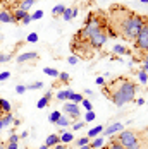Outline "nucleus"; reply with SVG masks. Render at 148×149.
Wrapping results in <instances>:
<instances>
[{
	"label": "nucleus",
	"mask_w": 148,
	"mask_h": 149,
	"mask_svg": "<svg viewBox=\"0 0 148 149\" xmlns=\"http://www.w3.org/2000/svg\"><path fill=\"white\" fill-rule=\"evenodd\" d=\"M102 93L105 94V98L110 100L116 106H124V104L136 100L138 84L133 82L129 77L121 75V77L110 81V82H105V86H102Z\"/></svg>",
	"instance_id": "1"
},
{
	"label": "nucleus",
	"mask_w": 148,
	"mask_h": 149,
	"mask_svg": "<svg viewBox=\"0 0 148 149\" xmlns=\"http://www.w3.org/2000/svg\"><path fill=\"white\" fill-rule=\"evenodd\" d=\"M147 130L143 132H138V130H121L119 135L116 137L121 146H124L126 149H147Z\"/></svg>",
	"instance_id": "2"
},
{
	"label": "nucleus",
	"mask_w": 148,
	"mask_h": 149,
	"mask_svg": "<svg viewBox=\"0 0 148 149\" xmlns=\"http://www.w3.org/2000/svg\"><path fill=\"white\" fill-rule=\"evenodd\" d=\"M143 21H145V19H143V15L134 12V15L131 17V21H129L128 28H126V31L122 33V36H121V38H124L126 41H134V40H136V36H138V33H140L141 28H143Z\"/></svg>",
	"instance_id": "3"
},
{
	"label": "nucleus",
	"mask_w": 148,
	"mask_h": 149,
	"mask_svg": "<svg viewBox=\"0 0 148 149\" xmlns=\"http://www.w3.org/2000/svg\"><path fill=\"white\" fill-rule=\"evenodd\" d=\"M71 52L74 53V57L81 60H90L93 57V48L90 45V41H83V40H76L73 38V43H71Z\"/></svg>",
	"instance_id": "4"
},
{
	"label": "nucleus",
	"mask_w": 148,
	"mask_h": 149,
	"mask_svg": "<svg viewBox=\"0 0 148 149\" xmlns=\"http://www.w3.org/2000/svg\"><path fill=\"white\" fill-rule=\"evenodd\" d=\"M143 28L138 33L136 40H134V48L140 52H148V15H143Z\"/></svg>",
	"instance_id": "5"
},
{
	"label": "nucleus",
	"mask_w": 148,
	"mask_h": 149,
	"mask_svg": "<svg viewBox=\"0 0 148 149\" xmlns=\"http://www.w3.org/2000/svg\"><path fill=\"white\" fill-rule=\"evenodd\" d=\"M107 40H109L107 31H100V33H95L93 36H90V45L93 50H100L107 43Z\"/></svg>",
	"instance_id": "6"
},
{
	"label": "nucleus",
	"mask_w": 148,
	"mask_h": 149,
	"mask_svg": "<svg viewBox=\"0 0 148 149\" xmlns=\"http://www.w3.org/2000/svg\"><path fill=\"white\" fill-rule=\"evenodd\" d=\"M62 113L67 115L71 120H78L79 117H81V110H79V106H78L76 103H71V101H67V103L64 104Z\"/></svg>",
	"instance_id": "7"
},
{
	"label": "nucleus",
	"mask_w": 148,
	"mask_h": 149,
	"mask_svg": "<svg viewBox=\"0 0 148 149\" xmlns=\"http://www.w3.org/2000/svg\"><path fill=\"white\" fill-rule=\"evenodd\" d=\"M121 130H124V123H121V122H114V123H110L109 127H105L104 129L102 137H112L114 134H119Z\"/></svg>",
	"instance_id": "8"
},
{
	"label": "nucleus",
	"mask_w": 148,
	"mask_h": 149,
	"mask_svg": "<svg viewBox=\"0 0 148 149\" xmlns=\"http://www.w3.org/2000/svg\"><path fill=\"white\" fill-rule=\"evenodd\" d=\"M38 58V52H30V53H21L17 57V63H24V62H30V60H36Z\"/></svg>",
	"instance_id": "9"
},
{
	"label": "nucleus",
	"mask_w": 148,
	"mask_h": 149,
	"mask_svg": "<svg viewBox=\"0 0 148 149\" xmlns=\"http://www.w3.org/2000/svg\"><path fill=\"white\" fill-rule=\"evenodd\" d=\"M0 21L2 22H7V24H14L16 22L14 14H11L9 10H0Z\"/></svg>",
	"instance_id": "10"
},
{
	"label": "nucleus",
	"mask_w": 148,
	"mask_h": 149,
	"mask_svg": "<svg viewBox=\"0 0 148 149\" xmlns=\"http://www.w3.org/2000/svg\"><path fill=\"white\" fill-rule=\"evenodd\" d=\"M73 89H64V91H59L57 93V100H60V101H69L71 100V96H73Z\"/></svg>",
	"instance_id": "11"
},
{
	"label": "nucleus",
	"mask_w": 148,
	"mask_h": 149,
	"mask_svg": "<svg viewBox=\"0 0 148 149\" xmlns=\"http://www.w3.org/2000/svg\"><path fill=\"white\" fill-rule=\"evenodd\" d=\"M11 110H12L11 103H9L7 100H2V98H0V117L5 115V113H11Z\"/></svg>",
	"instance_id": "12"
},
{
	"label": "nucleus",
	"mask_w": 148,
	"mask_h": 149,
	"mask_svg": "<svg viewBox=\"0 0 148 149\" xmlns=\"http://www.w3.org/2000/svg\"><path fill=\"white\" fill-rule=\"evenodd\" d=\"M48 148H55L57 144H60V137L57 134H52V135H48L47 137V142H45Z\"/></svg>",
	"instance_id": "13"
},
{
	"label": "nucleus",
	"mask_w": 148,
	"mask_h": 149,
	"mask_svg": "<svg viewBox=\"0 0 148 149\" xmlns=\"http://www.w3.org/2000/svg\"><path fill=\"white\" fill-rule=\"evenodd\" d=\"M76 15H78V9L73 7V9H66V10H64V14H62V17H64V21H67V22H69V21L74 19Z\"/></svg>",
	"instance_id": "14"
},
{
	"label": "nucleus",
	"mask_w": 148,
	"mask_h": 149,
	"mask_svg": "<svg viewBox=\"0 0 148 149\" xmlns=\"http://www.w3.org/2000/svg\"><path fill=\"white\" fill-rule=\"evenodd\" d=\"M59 137H60V144H71V142H74L73 132H64V134L59 135Z\"/></svg>",
	"instance_id": "15"
},
{
	"label": "nucleus",
	"mask_w": 148,
	"mask_h": 149,
	"mask_svg": "<svg viewBox=\"0 0 148 149\" xmlns=\"http://www.w3.org/2000/svg\"><path fill=\"white\" fill-rule=\"evenodd\" d=\"M104 142H105V137H97L95 141L90 142V148L91 149H102L104 148Z\"/></svg>",
	"instance_id": "16"
},
{
	"label": "nucleus",
	"mask_w": 148,
	"mask_h": 149,
	"mask_svg": "<svg viewBox=\"0 0 148 149\" xmlns=\"http://www.w3.org/2000/svg\"><path fill=\"white\" fill-rule=\"evenodd\" d=\"M104 129H105V127H102V125H97V127L90 129V130H88V137H90V139L98 137V134H102V132H104Z\"/></svg>",
	"instance_id": "17"
},
{
	"label": "nucleus",
	"mask_w": 148,
	"mask_h": 149,
	"mask_svg": "<svg viewBox=\"0 0 148 149\" xmlns=\"http://www.w3.org/2000/svg\"><path fill=\"white\" fill-rule=\"evenodd\" d=\"M36 0H19V7L17 9H23V10H30L31 7H33V3H35Z\"/></svg>",
	"instance_id": "18"
},
{
	"label": "nucleus",
	"mask_w": 148,
	"mask_h": 149,
	"mask_svg": "<svg viewBox=\"0 0 148 149\" xmlns=\"http://www.w3.org/2000/svg\"><path fill=\"white\" fill-rule=\"evenodd\" d=\"M112 52L117 53V55H129V50H128L124 45H114L112 46Z\"/></svg>",
	"instance_id": "19"
},
{
	"label": "nucleus",
	"mask_w": 148,
	"mask_h": 149,
	"mask_svg": "<svg viewBox=\"0 0 148 149\" xmlns=\"http://www.w3.org/2000/svg\"><path fill=\"white\" fill-rule=\"evenodd\" d=\"M0 118H2V123H4V129H5L7 125H11V123H14V120H16L12 113H5V115H2Z\"/></svg>",
	"instance_id": "20"
},
{
	"label": "nucleus",
	"mask_w": 148,
	"mask_h": 149,
	"mask_svg": "<svg viewBox=\"0 0 148 149\" xmlns=\"http://www.w3.org/2000/svg\"><path fill=\"white\" fill-rule=\"evenodd\" d=\"M57 125H59V127H67V125H73V120L69 118L67 115H64V113H62V117L57 120Z\"/></svg>",
	"instance_id": "21"
},
{
	"label": "nucleus",
	"mask_w": 148,
	"mask_h": 149,
	"mask_svg": "<svg viewBox=\"0 0 148 149\" xmlns=\"http://www.w3.org/2000/svg\"><path fill=\"white\" fill-rule=\"evenodd\" d=\"M66 9H67V7H66L64 3H57V5L52 9V15H54V17H57V15H62Z\"/></svg>",
	"instance_id": "22"
},
{
	"label": "nucleus",
	"mask_w": 148,
	"mask_h": 149,
	"mask_svg": "<svg viewBox=\"0 0 148 149\" xmlns=\"http://www.w3.org/2000/svg\"><path fill=\"white\" fill-rule=\"evenodd\" d=\"M26 15H28V12H26V10H23V9H16V12H14L16 22H21V21H23Z\"/></svg>",
	"instance_id": "23"
},
{
	"label": "nucleus",
	"mask_w": 148,
	"mask_h": 149,
	"mask_svg": "<svg viewBox=\"0 0 148 149\" xmlns=\"http://www.w3.org/2000/svg\"><path fill=\"white\" fill-rule=\"evenodd\" d=\"M90 141H91V139H90L88 135H85V137L76 139V141H74V144H76L78 148H81V146H86V144H90Z\"/></svg>",
	"instance_id": "24"
},
{
	"label": "nucleus",
	"mask_w": 148,
	"mask_h": 149,
	"mask_svg": "<svg viewBox=\"0 0 148 149\" xmlns=\"http://www.w3.org/2000/svg\"><path fill=\"white\" fill-rule=\"evenodd\" d=\"M43 72H45L47 75H50V77H54V79H59V74H60L57 69H50V67H45Z\"/></svg>",
	"instance_id": "25"
},
{
	"label": "nucleus",
	"mask_w": 148,
	"mask_h": 149,
	"mask_svg": "<svg viewBox=\"0 0 148 149\" xmlns=\"http://www.w3.org/2000/svg\"><path fill=\"white\" fill-rule=\"evenodd\" d=\"M60 117H62V111H59V110H57V111H52V113L48 115V122H50V123H57V120H59Z\"/></svg>",
	"instance_id": "26"
},
{
	"label": "nucleus",
	"mask_w": 148,
	"mask_h": 149,
	"mask_svg": "<svg viewBox=\"0 0 148 149\" xmlns=\"http://www.w3.org/2000/svg\"><path fill=\"white\" fill-rule=\"evenodd\" d=\"M83 100H85V96H83V94H81V93H73V96H71V100H69V101H71V103H81V101H83Z\"/></svg>",
	"instance_id": "27"
},
{
	"label": "nucleus",
	"mask_w": 148,
	"mask_h": 149,
	"mask_svg": "<svg viewBox=\"0 0 148 149\" xmlns=\"http://www.w3.org/2000/svg\"><path fill=\"white\" fill-rule=\"evenodd\" d=\"M105 149H126V148H124V146H121L116 139H112V141H110V142L105 146Z\"/></svg>",
	"instance_id": "28"
},
{
	"label": "nucleus",
	"mask_w": 148,
	"mask_h": 149,
	"mask_svg": "<svg viewBox=\"0 0 148 149\" xmlns=\"http://www.w3.org/2000/svg\"><path fill=\"white\" fill-rule=\"evenodd\" d=\"M138 81H140V84H147L148 82V74L147 72H141V70H138Z\"/></svg>",
	"instance_id": "29"
},
{
	"label": "nucleus",
	"mask_w": 148,
	"mask_h": 149,
	"mask_svg": "<svg viewBox=\"0 0 148 149\" xmlns=\"http://www.w3.org/2000/svg\"><path fill=\"white\" fill-rule=\"evenodd\" d=\"M43 88V82L40 81V82H33V84H30V86H26V89L30 91H36V89H42Z\"/></svg>",
	"instance_id": "30"
},
{
	"label": "nucleus",
	"mask_w": 148,
	"mask_h": 149,
	"mask_svg": "<svg viewBox=\"0 0 148 149\" xmlns=\"http://www.w3.org/2000/svg\"><path fill=\"white\" fill-rule=\"evenodd\" d=\"M81 104H83V108H85L86 111H93V104H91V101H90V100H83V101H81Z\"/></svg>",
	"instance_id": "31"
},
{
	"label": "nucleus",
	"mask_w": 148,
	"mask_h": 149,
	"mask_svg": "<svg viewBox=\"0 0 148 149\" xmlns=\"http://www.w3.org/2000/svg\"><path fill=\"white\" fill-rule=\"evenodd\" d=\"M47 104H48V100H47V98H40V100H38V103H36V108H40V110H43L45 106H47Z\"/></svg>",
	"instance_id": "32"
},
{
	"label": "nucleus",
	"mask_w": 148,
	"mask_h": 149,
	"mask_svg": "<svg viewBox=\"0 0 148 149\" xmlns=\"http://www.w3.org/2000/svg\"><path fill=\"white\" fill-rule=\"evenodd\" d=\"M59 79H60V82H64V84H67L71 77H69V74H67V72H60V74H59Z\"/></svg>",
	"instance_id": "33"
},
{
	"label": "nucleus",
	"mask_w": 148,
	"mask_h": 149,
	"mask_svg": "<svg viewBox=\"0 0 148 149\" xmlns=\"http://www.w3.org/2000/svg\"><path fill=\"white\" fill-rule=\"evenodd\" d=\"M85 125H86V122H85V120H83V122H76V123H73V130H74V132H76V130H81Z\"/></svg>",
	"instance_id": "34"
},
{
	"label": "nucleus",
	"mask_w": 148,
	"mask_h": 149,
	"mask_svg": "<svg viewBox=\"0 0 148 149\" xmlns=\"http://www.w3.org/2000/svg\"><path fill=\"white\" fill-rule=\"evenodd\" d=\"M95 118H97V117H95L93 111H86V115H85V122H93Z\"/></svg>",
	"instance_id": "35"
},
{
	"label": "nucleus",
	"mask_w": 148,
	"mask_h": 149,
	"mask_svg": "<svg viewBox=\"0 0 148 149\" xmlns=\"http://www.w3.org/2000/svg\"><path fill=\"white\" fill-rule=\"evenodd\" d=\"M28 41H30V43H36V41H38V33H30Z\"/></svg>",
	"instance_id": "36"
},
{
	"label": "nucleus",
	"mask_w": 148,
	"mask_h": 149,
	"mask_svg": "<svg viewBox=\"0 0 148 149\" xmlns=\"http://www.w3.org/2000/svg\"><path fill=\"white\" fill-rule=\"evenodd\" d=\"M43 17V10H36L35 14H31V19L33 21H38V19H42Z\"/></svg>",
	"instance_id": "37"
},
{
	"label": "nucleus",
	"mask_w": 148,
	"mask_h": 149,
	"mask_svg": "<svg viewBox=\"0 0 148 149\" xmlns=\"http://www.w3.org/2000/svg\"><path fill=\"white\" fill-rule=\"evenodd\" d=\"M19 139H21V137H19L17 134H12L11 137H9V144H17V141H19Z\"/></svg>",
	"instance_id": "38"
},
{
	"label": "nucleus",
	"mask_w": 148,
	"mask_h": 149,
	"mask_svg": "<svg viewBox=\"0 0 148 149\" xmlns=\"http://www.w3.org/2000/svg\"><path fill=\"white\" fill-rule=\"evenodd\" d=\"M26 86H23V84H19V86H17V88H16V93H17V94H23V93H26Z\"/></svg>",
	"instance_id": "39"
},
{
	"label": "nucleus",
	"mask_w": 148,
	"mask_h": 149,
	"mask_svg": "<svg viewBox=\"0 0 148 149\" xmlns=\"http://www.w3.org/2000/svg\"><path fill=\"white\" fill-rule=\"evenodd\" d=\"M67 62H69V63H71V65H76V63H78V62H79V58H78V57H74V55H71V57H69V58H67Z\"/></svg>",
	"instance_id": "40"
},
{
	"label": "nucleus",
	"mask_w": 148,
	"mask_h": 149,
	"mask_svg": "<svg viewBox=\"0 0 148 149\" xmlns=\"http://www.w3.org/2000/svg\"><path fill=\"white\" fill-rule=\"evenodd\" d=\"M95 82H97V86H100V88L105 86V79H104V77H97V79H95Z\"/></svg>",
	"instance_id": "41"
},
{
	"label": "nucleus",
	"mask_w": 148,
	"mask_h": 149,
	"mask_svg": "<svg viewBox=\"0 0 148 149\" xmlns=\"http://www.w3.org/2000/svg\"><path fill=\"white\" fill-rule=\"evenodd\" d=\"M11 58H12V55H2V53H0V63H2V62H9Z\"/></svg>",
	"instance_id": "42"
},
{
	"label": "nucleus",
	"mask_w": 148,
	"mask_h": 149,
	"mask_svg": "<svg viewBox=\"0 0 148 149\" xmlns=\"http://www.w3.org/2000/svg\"><path fill=\"white\" fill-rule=\"evenodd\" d=\"M31 21H33V19H31V15L28 14V15H26V17H24V19H23V21H21V22H23V24H30Z\"/></svg>",
	"instance_id": "43"
},
{
	"label": "nucleus",
	"mask_w": 148,
	"mask_h": 149,
	"mask_svg": "<svg viewBox=\"0 0 148 149\" xmlns=\"http://www.w3.org/2000/svg\"><path fill=\"white\" fill-rule=\"evenodd\" d=\"M9 77H11L9 72H2V74H0V81H5V79H9Z\"/></svg>",
	"instance_id": "44"
},
{
	"label": "nucleus",
	"mask_w": 148,
	"mask_h": 149,
	"mask_svg": "<svg viewBox=\"0 0 148 149\" xmlns=\"http://www.w3.org/2000/svg\"><path fill=\"white\" fill-rule=\"evenodd\" d=\"M52 96H54V93H52V91H47V94H45V98H47L48 101L52 100Z\"/></svg>",
	"instance_id": "45"
},
{
	"label": "nucleus",
	"mask_w": 148,
	"mask_h": 149,
	"mask_svg": "<svg viewBox=\"0 0 148 149\" xmlns=\"http://www.w3.org/2000/svg\"><path fill=\"white\" fill-rule=\"evenodd\" d=\"M141 72H148V63L143 62V67H141Z\"/></svg>",
	"instance_id": "46"
},
{
	"label": "nucleus",
	"mask_w": 148,
	"mask_h": 149,
	"mask_svg": "<svg viewBox=\"0 0 148 149\" xmlns=\"http://www.w3.org/2000/svg\"><path fill=\"white\" fill-rule=\"evenodd\" d=\"M5 149H17V144H7Z\"/></svg>",
	"instance_id": "47"
},
{
	"label": "nucleus",
	"mask_w": 148,
	"mask_h": 149,
	"mask_svg": "<svg viewBox=\"0 0 148 149\" xmlns=\"http://www.w3.org/2000/svg\"><path fill=\"white\" fill-rule=\"evenodd\" d=\"M54 149H67V148H66V144H57Z\"/></svg>",
	"instance_id": "48"
},
{
	"label": "nucleus",
	"mask_w": 148,
	"mask_h": 149,
	"mask_svg": "<svg viewBox=\"0 0 148 149\" xmlns=\"http://www.w3.org/2000/svg\"><path fill=\"white\" fill-rule=\"evenodd\" d=\"M136 103H138V104H143V103H145V100H143V98H138V100H136Z\"/></svg>",
	"instance_id": "49"
},
{
	"label": "nucleus",
	"mask_w": 148,
	"mask_h": 149,
	"mask_svg": "<svg viewBox=\"0 0 148 149\" xmlns=\"http://www.w3.org/2000/svg\"><path fill=\"white\" fill-rule=\"evenodd\" d=\"M79 149H91V148H90V144H86V146H81Z\"/></svg>",
	"instance_id": "50"
},
{
	"label": "nucleus",
	"mask_w": 148,
	"mask_h": 149,
	"mask_svg": "<svg viewBox=\"0 0 148 149\" xmlns=\"http://www.w3.org/2000/svg\"><path fill=\"white\" fill-rule=\"evenodd\" d=\"M2 129H4V123H2V118H0V132H2Z\"/></svg>",
	"instance_id": "51"
},
{
	"label": "nucleus",
	"mask_w": 148,
	"mask_h": 149,
	"mask_svg": "<svg viewBox=\"0 0 148 149\" xmlns=\"http://www.w3.org/2000/svg\"><path fill=\"white\" fill-rule=\"evenodd\" d=\"M40 149H50V148H48L47 144H43V146H42V148H40Z\"/></svg>",
	"instance_id": "52"
},
{
	"label": "nucleus",
	"mask_w": 148,
	"mask_h": 149,
	"mask_svg": "<svg viewBox=\"0 0 148 149\" xmlns=\"http://www.w3.org/2000/svg\"><path fill=\"white\" fill-rule=\"evenodd\" d=\"M0 149H5V144L4 142H0Z\"/></svg>",
	"instance_id": "53"
},
{
	"label": "nucleus",
	"mask_w": 148,
	"mask_h": 149,
	"mask_svg": "<svg viewBox=\"0 0 148 149\" xmlns=\"http://www.w3.org/2000/svg\"><path fill=\"white\" fill-rule=\"evenodd\" d=\"M141 2H143V3H148V0H141Z\"/></svg>",
	"instance_id": "54"
},
{
	"label": "nucleus",
	"mask_w": 148,
	"mask_h": 149,
	"mask_svg": "<svg viewBox=\"0 0 148 149\" xmlns=\"http://www.w3.org/2000/svg\"><path fill=\"white\" fill-rule=\"evenodd\" d=\"M147 103H148V101H147Z\"/></svg>",
	"instance_id": "55"
},
{
	"label": "nucleus",
	"mask_w": 148,
	"mask_h": 149,
	"mask_svg": "<svg viewBox=\"0 0 148 149\" xmlns=\"http://www.w3.org/2000/svg\"><path fill=\"white\" fill-rule=\"evenodd\" d=\"M104 149H105V148H104Z\"/></svg>",
	"instance_id": "56"
}]
</instances>
